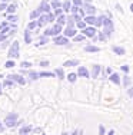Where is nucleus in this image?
<instances>
[{
	"label": "nucleus",
	"instance_id": "obj_50",
	"mask_svg": "<svg viewBox=\"0 0 133 135\" xmlns=\"http://www.w3.org/2000/svg\"><path fill=\"white\" fill-rule=\"evenodd\" d=\"M79 15H80V16H84V12L82 10V9H79Z\"/></svg>",
	"mask_w": 133,
	"mask_h": 135
},
{
	"label": "nucleus",
	"instance_id": "obj_20",
	"mask_svg": "<svg viewBox=\"0 0 133 135\" xmlns=\"http://www.w3.org/2000/svg\"><path fill=\"white\" fill-rule=\"evenodd\" d=\"M76 65H79V60H66L65 62V66H67V68H70V66H76Z\"/></svg>",
	"mask_w": 133,
	"mask_h": 135
},
{
	"label": "nucleus",
	"instance_id": "obj_19",
	"mask_svg": "<svg viewBox=\"0 0 133 135\" xmlns=\"http://www.w3.org/2000/svg\"><path fill=\"white\" fill-rule=\"evenodd\" d=\"M112 50H113L116 55H123V53H125V49H123V47H120V46H113Z\"/></svg>",
	"mask_w": 133,
	"mask_h": 135
},
{
	"label": "nucleus",
	"instance_id": "obj_44",
	"mask_svg": "<svg viewBox=\"0 0 133 135\" xmlns=\"http://www.w3.org/2000/svg\"><path fill=\"white\" fill-rule=\"evenodd\" d=\"M99 135H104V127H103V125H100V127H99Z\"/></svg>",
	"mask_w": 133,
	"mask_h": 135
},
{
	"label": "nucleus",
	"instance_id": "obj_41",
	"mask_svg": "<svg viewBox=\"0 0 133 135\" xmlns=\"http://www.w3.org/2000/svg\"><path fill=\"white\" fill-rule=\"evenodd\" d=\"M6 9H7V4H6V2H4V3H0V12L6 10Z\"/></svg>",
	"mask_w": 133,
	"mask_h": 135
},
{
	"label": "nucleus",
	"instance_id": "obj_25",
	"mask_svg": "<svg viewBox=\"0 0 133 135\" xmlns=\"http://www.w3.org/2000/svg\"><path fill=\"white\" fill-rule=\"evenodd\" d=\"M55 73L59 76L60 79H63V78H65V72H63V69H62V68H57V69L55 70Z\"/></svg>",
	"mask_w": 133,
	"mask_h": 135
},
{
	"label": "nucleus",
	"instance_id": "obj_28",
	"mask_svg": "<svg viewBox=\"0 0 133 135\" xmlns=\"http://www.w3.org/2000/svg\"><path fill=\"white\" fill-rule=\"evenodd\" d=\"M50 6H52L53 9H59V7H62V3H60L59 0H52V4Z\"/></svg>",
	"mask_w": 133,
	"mask_h": 135
},
{
	"label": "nucleus",
	"instance_id": "obj_53",
	"mask_svg": "<svg viewBox=\"0 0 133 135\" xmlns=\"http://www.w3.org/2000/svg\"><path fill=\"white\" fill-rule=\"evenodd\" d=\"M107 135H115V132H113V131H110V132H107Z\"/></svg>",
	"mask_w": 133,
	"mask_h": 135
},
{
	"label": "nucleus",
	"instance_id": "obj_49",
	"mask_svg": "<svg viewBox=\"0 0 133 135\" xmlns=\"http://www.w3.org/2000/svg\"><path fill=\"white\" fill-rule=\"evenodd\" d=\"M106 72H107V73H109V75H112V73H113V70H112V68H107V69H106Z\"/></svg>",
	"mask_w": 133,
	"mask_h": 135
},
{
	"label": "nucleus",
	"instance_id": "obj_18",
	"mask_svg": "<svg viewBox=\"0 0 133 135\" xmlns=\"http://www.w3.org/2000/svg\"><path fill=\"white\" fill-rule=\"evenodd\" d=\"M57 23H60V25H66L67 23V17H66L65 15H60V16H57Z\"/></svg>",
	"mask_w": 133,
	"mask_h": 135
},
{
	"label": "nucleus",
	"instance_id": "obj_5",
	"mask_svg": "<svg viewBox=\"0 0 133 135\" xmlns=\"http://www.w3.org/2000/svg\"><path fill=\"white\" fill-rule=\"evenodd\" d=\"M82 32H83V35H84L86 37H93L94 35H96V29L92 27V26H86Z\"/></svg>",
	"mask_w": 133,
	"mask_h": 135
},
{
	"label": "nucleus",
	"instance_id": "obj_33",
	"mask_svg": "<svg viewBox=\"0 0 133 135\" xmlns=\"http://www.w3.org/2000/svg\"><path fill=\"white\" fill-rule=\"evenodd\" d=\"M47 40H49V39H47V36H46V35H43V36L40 37V40H39V45H44V43H47ZM39 45H37V46H39Z\"/></svg>",
	"mask_w": 133,
	"mask_h": 135
},
{
	"label": "nucleus",
	"instance_id": "obj_38",
	"mask_svg": "<svg viewBox=\"0 0 133 135\" xmlns=\"http://www.w3.org/2000/svg\"><path fill=\"white\" fill-rule=\"evenodd\" d=\"M84 37H86L84 35H79V36H75V42H82V40L84 39Z\"/></svg>",
	"mask_w": 133,
	"mask_h": 135
},
{
	"label": "nucleus",
	"instance_id": "obj_7",
	"mask_svg": "<svg viewBox=\"0 0 133 135\" xmlns=\"http://www.w3.org/2000/svg\"><path fill=\"white\" fill-rule=\"evenodd\" d=\"M53 42H55L56 45H66L69 40H67V36H65V35H63V36H55Z\"/></svg>",
	"mask_w": 133,
	"mask_h": 135
},
{
	"label": "nucleus",
	"instance_id": "obj_29",
	"mask_svg": "<svg viewBox=\"0 0 133 135\" xmlns=\"http://www.w3.org/2000/svg\"><path fill=\"white\" fill-rule=\"evenodd\" d=\"M24 40H26V43H30L31 42V37H30V30L27 29L26 32H24Z\"/></svg>",
	"mask_w": 133,
	"mask_h": 135
},
{
	"label": "nucleus",
	"instance_id": "obj_11",
	"mask_svg": "<svg viewBox=\"0 0 133 135\" xmlns=\"http://www.w3.org/2000/svg\"><path fill=\"white\" fill-rule=\"evenodd\" d=\"M77 75H79V76H82V78H87V76H89V70H87V68L80 66V68L77 69Z\"/></svg>",
	"mask_w": 133,
	"mask_h": 135
},
{
	"label": "nucleus",
	"instance_id": "obj_13",
	"mask_svg": "<svg viewBox=\"0 0 133 135\" xmlns=\"http://www.w3.org/2000/svg\"><path fill=\"white\" fill-rule=\"evenodd\" d=\"M96 16L94 15H87L86 17H84V22H86V23H89V25H94L96 23Z\"/></svg>",
	"mask_w": 133,
	"mask_h": 135
},
{
	"label": "nucleus",
	"instance_id": "obj_35",
	"mask_svg": "<svg viewBox=\"0 0 133 135\" xmlns=\"http://www.w3.org/2000/svg\"><path fill=\"white\" fill-rule=\"evenodd\" d=\"M7 20H10V22H16V20H17V16H14L13 13H12V15H7Z\"/></svg>",
	"mask_w": 133,
	"mask_h": 135
},
{
	"label": "nucleus",
	"instance_id": "obj_40",
	"mask_svg": "<svg viewBox=\"0 0 133 135\" xmlns=\"http://www.w3.org/2000/svg\"><path fill=\"white\" fill-rule=\"evenodd\" d=\"M62 13H63V9L62 7H59V9H56V10H55V16H60Z\"/></svg>",
	"mask_w": 133,
	"mask_h": 135
},
{
	"label": "nucleus",
	"instance_id": "obj_21",
	"mask_svg": "<svg viewBox=\"0 0 133 135\" xmlns=\"http://www.w3.org/2000/svg\"><path fill=\"white\" fill-rule=\"evenodd\" d=\"M14 81H12V79L10 78H9V79H6V81L4 82H3V86H4V88H12V86H13L14 85V83H13Z\"/></svg>",
	"mask_w": 133,
	"mask_h": 135
},
{
	"label": "nucleus",
	"instance_id": "obj_59",
	"mask_svg": "<svg viewBox=\"0 0 133 135\" xmlns=\"http://www.w3.org/2000/svg\"><path fill=\"white\" fill-rule=\"evenodd\" d=\"M0 78H2V75H0Z\"/></svg>",
	"mask_w": 133,
	"mask_h": 135
},
{
	"label": "nucleus",
	"instance_id": "obj_22",
	"mask_svg": "<svg viewBox=\"0 0 133 135\" xmlns=\"http://www.w3.org/2000/svg\"><path fill=\"white\" fill-rule=\"evenodd\" d=\"M103 20H104V16H99V17L96 19V23H94V26L96 27H100L103 25Z\"/></svg>",
	"mask_w": 133,
	"mask_h": 135
},
{
	"label": "nucleus",
	"instance_id": "obj_23",
	"mask_svg": "<svg viewBox=\"0 0 133 135\" xmlns=\"http://www.w3.org/2000/svg\"><path fill=\"white\" fill-rule=\"evenodd\" d=\"M16 9H17V6H16V4H10V6H7V9H6V10H7V15L14 13Z\"/></svg>",
	"mask_w": 133,
	"mask_h": 135
},
{
	"label": "nucleus",
	"instance_id": "obj_48",
	"mask_svg": "<svg viewBox=\"0 0 133 135\" xmlns=\"http://www.w3.org/2000/svg\"><path fill=\"white\" fill-rule=\"evenodd\" d=\"M122 70H123V72L127 73V72H129V66H122Z\"/></svg>",
	"mask_w": 133,
	"mask_h": 135
},
{
	"label": "nucleus",
	"instance_id": "obj_39",
	"mask_svg": "<svg viewBox=\"0 0 133 135\" xmlns=\"http://www.w3.org/2000/svg\"><path fill=\"white\" fill-rule=\"evenodd\" d=\"M129 83H130V78H129V76H125V81H123V85H125V86H129Z\"/></svg>",
	"mask_w": 133,
	"mask_h": 135
},
{
	"label": "nucleus",
	"instance_id": "obj_51",
	"mask_svg": "<svg viewBox=\"0 0 133 135\" xmlns=\"http://www.w3.org/2000/svg\"><path fill=\"white\" fill-rule=\"evenodd\" d=\"M127 94L130 95V96H133V89H129V92H127Z\"/></svg>",
	"mask_w": 133,
	"mask_h": 135
},
{
	"label": "nucleus",
	"instance_id": "obj_12",
	"mask_svg": "<svg viewBox=\"0 0 133 135\" xmlns=\"http://www.w3.org/2000/svg\"><path fill=\"white\" fill-rule=\"evenodd\" d=\"M65 36H67V37L76 36V29L75 27H66L65 29Z\"/></svg>",
	"mask_w": 133,
	"mask_h": 135
},
{
	"label": "nucleus",
	"instance_id": "obj_14",
	"mask_svg": "<svg viewBox=\"0 0 133 135\" xmlns=\"http://www.w3.org/2000/svg\"><path fill=\"white\" fill-rule=\"evenodd\" d=\"M100 73V65H93V69H92V78H97Z\"/></svg>",
	"mask_w": 133,
	"mask_h": 135
},
{
	"label": "nucleus",
	"instance_id": "obj_34",
	"mask_svg": "<svg viewBox=\"0 0 133 135\" xmlns=\"http://www.w3.org/2000/svg\"><path fill=\"white\" fill-rule=\"evenodd\" d=\"M86 25H87L86 22H82L80 20V22H77V25H76V26H77L79 29H84V27H86Z\"/></svg>",
	"mask_w": 133,
	"mask_h": 135
},
{
	"label": "nucleus",
	"instance_id": "obj_47",
	"mask_svg": "<svg viewBox=\"0 0 133 135\" xmlns=\"http://www.w3.org/2000/svg\"><path fill=\"white\" fill-rule=\"evenodd\" d=\"M40 66H43V68L49 66V62H47V60H43V62H40Z\"/></svg>",
	"mask_w": 133,
	"mask_h": 135
},
{
	"label": "nucleus",
	"instance_id": "obj_8",
	"mask_svg": "<svg viewBox=\"0 0 133 135\" xmlns=\"http://www.w3.org/2000/svg\"><path fill=\"white\" fill-rule=\"evenodd\" d=\"M9 78H10L12 81L20 83V85H24V83H26V79H24L23 76H20V75H9Z\"/></svg>",
	"mask_w": 133,
	"mask_h": 135
},
{
	"label": "nucleus",
	"instance_id": "obj_10",
	"mask_svg": "<svg viewBox=\"0 0 133 135\" xmlns=\"http://www.w3.org/2000/svg\"><path fill=\"white\" fill-rule=\"evenodd\" d=\"M84 12H86V15H94L96 13V7L92 6L90 3H86V6H84Z\"/></svg>",
	"mask_w": 133,
	"mask_h": 135
},
{
	"label": "nucleus",
	"instance_id": "obj_58",
	"mask_svg": "<svg viewBox=\"0 0 133 135\" xmlns=\"http://www.w3.org/2000/svg\"><path fill=\"white\" fill-rule=\"evenodd\" d=\"M60 135H66V134H60Z\"/></svg>",
	"mask_w": 133,
	"mask_h": 135
},
{
	"label": "nucleus",
	"instance_id": "obj_31",
	"mask_svg": "<svg viewBox=\"0 0 133 135\" xmlns=\"http://www.w3.org/2000/svg\"><path fill=\"white\" fill-rule=\"evenodd\" d=\"M70 2H69V0H66V2L65 3H63V10H65V12H69V10H70Z\"/></svg>",
	"mask_w": 133,
	"mask_h": 135
},
{
	"label": "nucleus",
	"instance_id": "obj_3",
	"mask_svg": "<svg viewBox=\"0 0 133 135\" xmlns=\"http://www.w3.org/2000/svg\"><path fill=\"white\" fill-rule=\"evenodd\" d=\"M62 26H63V25L56 23L53 27H50V29H47V30H44V35H46V36H57L60 32H62Z\"/></svg>",
	"mask_w": 133,
	"mask_h": 135
},
{
	"label": "nucleus",
	"instance_id": "obj_27",
	"mask_svg": "<svg viewBox=\"0 0 133 135\" xmlns=\"http://www.w3.org/2000/svg\"><path fill=\"white\" fill-rule=\"evenodd\" d=\"M39 75L42 76V78H52V76H55V73L53 72H40Z\"/></svg>",
	"mask_w": 133,
	"mask_h": 135
},
{
	"label": "nucleus",
	"instance_id": "obj_9",
	"mask_svg": "<svg viewBox=\"0 0 133 135\" xmlns=\"http://www.w3.org/2000/svg\"><path fill=\"white\" fill-rule=\"evenodd\" d=\"M47 22H49V20H47V13L46 15H40L39 19H37V26L42 27V26H44V25L47 23Z\"/></svg>",
	"mask_w": 133,
	"mask_h": 135
},
{
	"label": "nucleus",
	"instance_id": "obj_45",
	"mask_svg": "<svg viewBox=\"0 0 133 135\" xmlns=\"http://www.w3.org/2000/svg\"><path fill=\"white\" fill-rule=\"evenodd\" d=\"M82 3H83V2H82V0H73V4L79 6V7H80V6H82Z\"/></svg>",
	"mask_w": 133,
	"mask_h": 135
},
{
	"label": "nucleus",
	"instance_id": "obj_30",
	"mask_svg": "<svg viewBox=\"0 0 133 135\" xmlns=\"http://www.w3.org/2000/svg\"><path fill=\"white\" fill-rule=\"evenodd\" d=\"M77 76H79V75H76V73H69V75H67V81L73 83V82L76 81V78H77Z\"/></svg>",
	"mask_w": 133,
	"mask_h": 135
},
{
	"label": "nucleus",
	"instance_id": "obj_1",
	"mask_svg": "<svg viewBox=\"0 0 133 135\" xmlns=\"http://www.w3.org/2000/svg\"><path fill=\"white\" fill-rule=\"evenodd\" d=\"M17 114H14V112H12V114H9L7 117H6V119H4V124H6V127H9V128H13L16 127V125L19 124L17 122Z\"/></svg>",
	"mask_w": 133,
	"mask_h": 135
},
{
	"label": "nucleus",
	"instance_id": "obj_60",
	"mask_svg": "<svg viewBox=\"0 0 133 135\" xmlns=\"http://www.w3.org/2000/svg\"><path fill=\"white\" fill-rule=\"evenodd\" d=\"M132 135H133V134H132Z\"/></svg>",
	"mask_w": 133,
	"mask_h": 135
},
{
	"label": "nucleus",
	"instance_id": "obj_56",
	"mask_svg": "<svg viewBox=\"0 0 133 135\" xmlns=\"http://www.w3.org/2000/svg\"><path fill=\"white\" fill-rule=\"evenodd\" d=\"M2 88H3V85H0V94H2Z\"/></svg>",
	"mask_w": 133,
	"mask_h": 135
},
{
	"label": "nucleus",
	"instance_id": "obj_6",
	"mask_svg": "<svg viewBox=\"0 0 133 135\" xmlns=\"http://www.w3.org/2000/svg\"><path fill=\"white\" fill-rule=\"evenodd\" d=\"M50 7H52V6L47 4V0H43L42 4L39 6V10H40V13H49V12H50Z\"/></svg>",
	"mask_w": 133,
	"mask_h": 135
},
{
	"label": "nucleus",
	"instance_id": "obj_26",
	"mask_svg": "<svg viewBox=\"0 0 133 135\" xmlns=\"http://www.w3.org/2000/svg\"><path fill=\"white\" fill-rule=\"evenodd\" d=\"M34 27H39L37 26V20H31L29 25H27V29H29V30H33Z\"/></svg>",
	"mask_w": 133,
	"mask_h": 135
},
{
	"label": "nucleus",
	"instance_id": "obj_54",
	"mask_svg": "<svg viewBox=\"0 0 133 135\" xmlns=\"http://www.w3.org/2000/svg\"><path fill=\"white\" fill-rule=\"evenodd\" d=\"M0 131H3V127H2V122H0Z\"/></svg>",
	"mask_w": 133,
	"mask_h": 135
},
{
	"label": "nucleus",
	"instance_id": "obj_37",
	"mask_svg": "<svg viewBox=\"0 0 133 135\" xmlns=\"http://www.w3.org/2000/svg\"><path fill=\"white\" fill-rule=\"evenodd\" d=\"M14 65H16V63L13 62V60H7V62L4 63V66H6V68H13Z\"/></svg>",
	"mask_w": 133,
	"mask_h": 135
},
{
	"label": "nucleus",
	"instance_id": "obj_42",
	"mask_svg": "<svg viewBox=\"0 0 133 135\" xmlns=\"http://www.w3.org/2000/svg\"><path fill=\"white\" fill-rule=\"evenodd\" d=\"M20 66H22V68H30V66H31V63H29V62H22V63H20Z\"/></svg>",
	"mask_w": 133,
	"mask_h": 135
},
{
	"label": "nucleus",
	"instance_id": "obj_15",
	"mask_svg": "<svg viewBox=\"0 0 133 135\" xmlns=\"http://www.w3.org/2000/svg\"><path fill=\"white\" fill-rule=\"evenodd\" d=\"M84 50H86L87 53H93V52H99L100 49H99L97 46H92V45H87V46L84 47Z\"/></svg>",
	"mask_w": 133,
	"mask_h": 135
},
{
	"label": "nucleus",
	"instance_id": "obj_24",
	"mask_svg": "<svg viewBox=\"0 0 133 135\" xmlns=\"http://www.w3.org/2000/svg\"><path fill=\"white\" fill-rule=\"evenodd\" d=\"M40 15H42V13H40V10L37 9V10H34V12H31V13H30V19H31V20H34V19H37Z\"/></svg>",
	"mask_w": 133,
	"mask_h": 135
},
{
	"label": "nucleus",
	"instance_id": "obj_17",
	"mask_svg": "<svg viewBox=\"0 0 133 135\" xmlns=\"http://www.w3.org/2000/svg\"><path fill=\"white\" fill-rule=\"evenodd\" d=\"M30 131H31V127H30V125H26V127H23L20 131H19V134H22V135H29Z\"/></svg>",
	"mask_w": 133,
	"mask_h": 135
},
{
	"label": "nucleus",
	"instance_id": "obj_2",
	"mask_svg": "<svg viewBox=\"0 0 133 135\" xmlns=\"http://www.w3.org/2000/svg\"><path fill=\"white\" fill-rule=\"evenodd\" d=\"M103 25H104V30H103V33L106 35L107 37H110V36H112V32H113V23H112V20H110V19H107L106 16H104Z\"/></svg>",
	"mask_w": 133,
	"mask_h": 135
},
{
	"label": "nucleus",
	"instance_id": "obj_55",
	"mask_svg": "<svg viewBox=\"0 0 133 135\" xmlns=\"http://www.w3.org/2000/svg\"><path fill=\"white\" fill-rule=\"evenodd\" d=\"M130 10L133 12V3H132V4H130Z\"/></svg>",
	"mask_w": 133,
	"mask_h": 135
},
{
	"label": "nucleus",
	"instance_id": "obj_52",
	"mask_svg": "<svg viewBox=\"0 0 133 135\" xmlns=\"http://www.w3.org/2000/svg\"><path fill=\"white\" fill-rule=\"evenodd\" d=\"M72 135H79V131H75V132H72Z\"/></svg>",
	"mask_w": 133,
	"mask_h": 135
},
{
	"label": "nucleus",
	"instance_id": "obj_43",
	"mask_svg": "<svg viewBox=\"0 0 133 135\" xmlns=\"http://www.w3.org/2000/svg\"><path fill=\"white\" fill-rule=\"evenodd\" d=\"M106 35H104V33H102V32H99V40H104V39H106Z\"/></svg>",
	"mask_w": 133,
	"mask_h": 135
},
{
	"label": "nucleus",
	"instance_id": "obj_36",
	"mask_svg": "<svg viewBox=\"0 0 133 135\" xmlns=\"http://www.w3.org/2000/svg\"><path fill=\"white\" fill-rule=\"evenodd\" d=\"M79 9H80V7H79V6H73V7H72L70 9V12H72V15H76V13H79Z\"/></svg>",
	"mask_w": 133,
	"mask_h": 135
},
{
	"label": "nucleus",
	"instance_id": "obj_16",
	"mask_svg": "<svg viewBox=\"0 0 133 135\" xmlns=\"http://www.w3.org/2000/svg\"><path fill=\"white\" fill-rule=\"evenodd\" d=\"M109 78H110V81H112L113 83H116V85H120V78H119L118 73H112Z\"/></svg>",
	"mask_w": 133,
	"mask_h": 135
},
{
	"label": "nucleus",
	"instance_id": "obj_46",
	"mask_svg": "<svg viewBox=\"0 0 133 135\" xmlns=\"http://www.w3.org/2000/svg\"><path fill=\"white\" fill-rule=\"evenodd\" d=\"M7 39V35H3V33H0V42H3V40H6Z\"/></svg>",
	"mask_w": 133,
	"mask_h": 135
},
{
	"label": "nucleus",
	"instance_id": "obj_32",
	"mask_svg": "<svg viewBox=\"0 0 133 135\" xmlns=\"http://www.w3.org/2000/svg\"><path fill=\"white\" fill-rule=\"evenodd\" d=\"M29 76H30L31 81H36L37 78H40V75H39V73H36V72H29Z\"/></svg>",
	"mask_w": 133,
	"mask_h": 135
},
{
	"label": "nucleus",
	"instance_id": "obj_4",
	"mask_svg": "<svg viewBox=\"0 0 133 135\" xmlns=\"http://www.w3.org/2000/svg\"><path fill=\"white\" fill-rule=\"evenodd\" d=\"M19 42L16 40L12 43V46H10V49H9V53H7V56L10 57V59H14V57H19Z\"/></svg>",
	"mask_w": 133,
	"mask_h": 135
},
{
	"label": "nucleus",
	"instance_id": "obj_57",
	"mask_svg": "<svg viewBox=\"0 0 133 135\" xmlns=\"http://www.w3.org/2000/svg\"><path fill=\"white\" fill-rule=\"evenodd\" d=\"M3 2H9V0H3Z\"/></svg>",
	"mask_w": 133,
	"mask_h": 135
}]
</instances>
